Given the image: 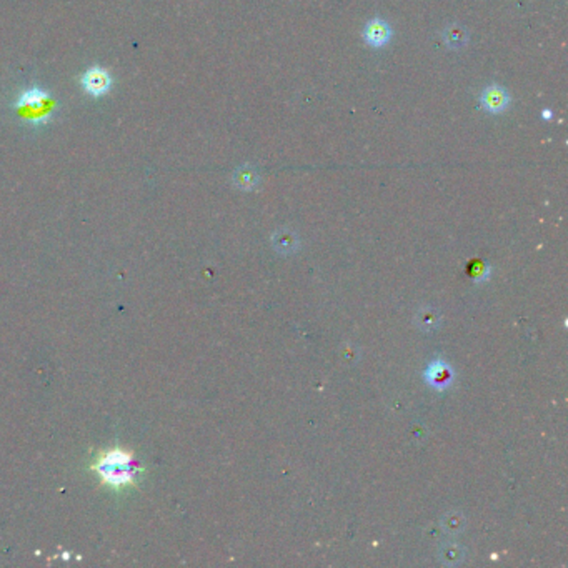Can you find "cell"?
I'll return each mask as SVG.
<instances>
[{
    "label": "cell",
    "mask_w": 568,
    "mask_h": 568,
    "mask_svg": "<svg viewBox=\"0 0 568 568\" xmlns=\"http://www.w3.org/2000/svg\"><path fill=\"white\" fill-rule=\"evenodd\" d=\"M541 115H544V119H550V117H552V112L544 110V114H541Z\"/></svg>",
    "instance_id": "10"
},
{
    "label": "cell",
    "mask_w": 568,
    "mask_h": 568,
    "mask_svg": "<svg viewBox=\"0 0 568 568\" xmlns=\"http://www.w3.org/2000/svg\"><path fill=\"white\" fill-rule=\"evenodd\" d=\"M237 184L244 188H251L252 185L255 184V174L248 169L239 172V174H237Z\"/></svg>",
    "instance_id": "9"
},
{
    "label": "cell",
    "mask_w": 568,
    "mask_h": 568,
    "mask_svg": "<svg viewBox=\"0 0 568 568\" xmlns=\"http://www.w3.org/2000/svg\"><path fill=\"white\" fill-rule=\"evenodd\" d=\"M451 377V368L445 364L443 360H435L428 365L427 370H425V378L430 385H433L435 389H445L447 385H450Z\"/></svg>",
    "instance_id": "6"
},
{
    "label": "cell",
    "mask_w": 568,
    "mask_h": 568,
    "mask_svg": "<svg viewBox=\"0 0 568 568\" xmlns=\"http://www.w3.org/2000/svg\"><path fill=\"white\" fill-rule=\"evenodd\" d=\"M445 40L449 47H462L467 42V33L462 27H449L445 30Z\"/></svg>",
    "instance_id": "8"
},
{
    "label": "cell",
    "mask_w": 568,
    "mask_h": 568,
    "mask_svg": "<svg viewBox=\"0 0 568 568\" xmlns=\"http://www.w3.org/2000/svg\"><path fill=\"white\" fill-rule=\"evenodd\" d=\"M510 94L507 92V89L500 84H490L481 90V94L479 96V103L480 107L488 114H502L509 109L510 105Z\"/></svg>",
    "instance_id": "3"
},
{
    "label": "cell",
    "mask_w": 568,
    "mask_h": 568,
    "mask_svg": "<svg viewBox=\"0 0 568 568\" xmlns=\"http://www.w3.org/2000/svg\"><path fill=\"white\" fill-rule=\"evenodd\" d=\"M365 44L372 49H382V47L389 45V42L394 37V30H391L390 24L387 22L382 17H372L367 24H365L364 32Z\"/></svg>",
    "instance_id": "4"
},
{
    "label": "cell",
    "mask_w": 568,
    "mask_h": 568,
    "mask_svg": "<svg viewBox=\"0 0 568 568\" xmlns=\"http://www.w3.org/2000/svg\"><path fill=\"white\" fill-rule=\"evenodd\" d=\"M440 557L447 565H455V563H458L463 558V550L455 544L443 545L440 550Z\"/></svg>",
    "instance_id": "7"
},
{
    "label": "cell",
    "mask_w": 568,
    "mask_h": 568,
    "mask_svg": "<svg viewBox=\"0 0 568 568\" xmlns=\"http://www.w3.org/2000/svg\"><path fill=\"white\" fill-rule=\"evenodd\" d=\"M92 470L97 472L103 485L119 488L124 485H132L135 481L139 467H137L130 451L112 449L98 455L96 463L92 465Z\"/></svg>",
    "instance_id": "1"
},
{
    "label": "cell",
    "mask_w": 568,
    "mask_h": 568,
    "mask_svg": "<svg viewBox=\"0 0 568 568\" xmlns=\"http://www.w3.org/2000/svg\"><path fill=\"white\" fill-rule=\"evenodd\" d=\"M82 89L92 97H100L110 90L112 75L102 67H90L84 72L80 79Z\"/></svg>",
    "instance_id": "5"
},
{
    "label": "cell",
    "mask_w": 568,
    "mask_h": 568,
    "mask_svg": "<svg viewBox=\"0 0 568 568\" xmlns=\"http://www.w3.org/2000/svg\"><path fill=\"white\" fill-rule=\"evenodd\" d=\"M14 109L24 115L30 124H45L55 110V102L50 94L40 87L24 90L14 103Z\"/></svg>",
    "instance_id": "2"
}]
</instances>
